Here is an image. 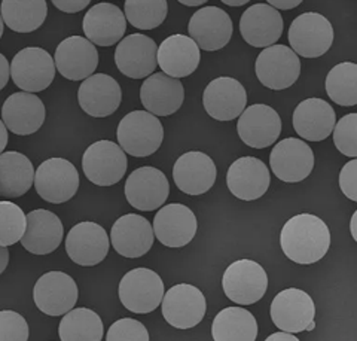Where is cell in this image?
<instances>
[{"label":"cell","instance_id":"cell-53","mask_svg":"<svg viewBox=\"0 0 357 341\" xmlns=\"http://www.w3.org/2000/svg\"><path fill=\"white\" fill-rule=\"evenodd\" d=\"M3 35V20H2V15H0V38H2Z\"/></svg>","mask_w":357,"mask_h":341},{"label":"cell","instance_id":"cell-6","mask_svg":"<svg viewBox=\"0 0 357 341\" xmlns=\"http://www.w3.org/2000/svg\"><path fill=\"white\" fill-rule=\"evenodd\" d=\"M33 183L42 200L61 204L73 199L77 192L79 173L70 161L64 158H50L38 167Z\"/></svg>","mask_w":357,"mask_h":341},{"label":"cell","instance_id":"cell-36","mask_svg":"<svg viewBox=\"0 0 357 341\" xmlns=\"http://www.w3.org/2000/svg\"><path fill=\"white\" fill-rule=\"evenodd\" d=\"M103 334L102 317L86 307L67 312L59 326L61 341H102Z\"/></svg>","mask_w":357,"mask_h":341},{"label":"cell","instance_id":"cell-13","mask_svg":"<svg viewBox=\"0 0 357 341\" xmlns=\"http://www.w3.org/2000/svg\"><path fill=\"white\" fill-rule=\"evenodd\" d=\"M270 166L273 173L283 182H303L314 169V153L304 140L287 137L273 148Z\"/></svg>","mask_w":357,"mask_h":341},{"label":"cell","instance_id":"cell-38","mask_svg":"<svg viewBox=\"0 0 357 341\" xmlns=\"http://www.w3.org/2000/svg\"><path fill=\"white\" fill-rule=\"evenodd\" d=\"M126 20L139 30L160 27L169 14L167 0H126Z\"/></svg>","mask_w":357,"mask_h":341},{"label":"cell","instance_id":"cell-1","mask_svg":"<svg viewBox=\"0 0 357 341\" xmlns=\"http://www.w3.org/2000/svg\"><path fill=\"white\" fill-rule=\"evenodd\" d=\"M280 245L284 255L301 266L320 261L331 248V231L316 215L301 213L283 225Z\"/></svg>","mask_w":357,"mask_h":341},{"label":"cell","instance_id":"cell-9","mask_svg":"<svg viewBox=\"0 0 357 341\" xmlns=\"http://www.w3.org/2000/svg\"><path fill=\"white\" fill-rule=\"evenodd\" d=\"M161 309L167 324L177 329H191L204 319L207 303L195 286L178 283L164 294Z\"/></svg>","mask_w":357,"mask_h":341},{"label":"cell","instance_id":"cell-29","mask_svg":"<svg viewBox=\"0 0 357 341\" xmlns=\"http://www.w3.org/2000/svg\"><path fill=\"white\" fill-rule=\"evenodd\" d=\"M26 231L20 241L27 252L35 255H48L59 249L64 228L57 215L45 209H36L26 215Z\"/></svg>","mask_w":357,"mask_h":341},{"label":"cell","instance_id":"cell-45","mask_svg":"<svg viewBox=\"0 0 357 341\" xmlns=\"http://www.w3.org/2000/svg\"><path fill=\"white\" fill-rule=\"evenodd\" d=\"M268 5L275 8V9H283V10H289L294 9L296 6H299L304 0H266Z\"/></svg>","mask_w":357,"mask_h":341},{"label":"cell","instance_id":"cell-46","mask_svg":"<svg viewBox=\"0 0 357 341\" xmlns=\"http://www.w3.org/2000/svg\"><path fill=\"white\" fill-rule=\"evenodd\" d=\"M9 63L6 60V57L3 56V54H0V91L3 90V88L6 86L8 81H9Z\"/></svg>","mask_w":357,"mask_h":341},{"label":"cell","instance_id":"cell-47","mask_svg":"<svg viewBox=\"0 0 357 341\" xmlns=\"http://www.w3.org/2000/svg\"><path fill=\"white\" fill-rule=\"evenodd\" d=\"M265 341H299V340L294 334H289V333H283L282 331V333L271 334Z\"/></svg>","mask_w":357,"mask_h":341},{"label":"cell","instance_id":"cell-40","mask_svg":"<svg viewBox=\"0 0 357 341\" xmlns=\"http://www.w3.org/2000/svg\"><path fill=\"white\" fill-rule=\"evenodd\" d=\"M333 143L345 157H357V114L342 116L333 127Z\"/></svg>","mask_w":357,"mask_h":341},{"label":"cell","instance_id":"cell-21","mask_svg":"<svg viewBox=\"0 0 357 341\" xmlns=\"http://www.w3.org/2000/svg\"><path fill=\"white\" fill-rule=\"evenodd\" d=\"M206 112L216 121H232L241 115L248 105V93L243 84L229 76L211 81L204 90Z\"/></svg>","mask_w":357,"mask_h":341},{"label":"cell","instance_id":"cell-17","mask_svg":"<svg viewBox=\"0 0 357 341\" xmlns=\"http://www.w3.org/2000/svg\"><path fill=\"white\" fill-rule=\"evenodd\" d=\"M156 51L158 47L152 38L134 33L121 39L115 50L118 70L131 79L148 78L156 69Z\"/></svg>","mask_w":357,"mask_h":341},{"label":"cell","instance_id":"cell-37","mask_svg":"<svg viewBox=\"0 0 357 341\" xmlns=\"http://www.w3.org/2000/svg\"><path fill=\"white\" fill-rule=\"evenodd\" d=\"M326 93L333 103L340 106L357 105V64L340 63L326 76Z\"/></svg>","mask_w":357,"mask_h":341},{"label":"cell","instance_id":"cell-43","mask_svg":"<svg viewBox=\"0 0 357 341\" xmlns=\"http://www.w3.org/2000/svg\"><path fill=\"white\" fill-rule=\"evenodd\" d=\"M340 186L342 194L351 202H357V160L353 158L341 169Z\"/></svg>","mask_w":357,"mask_h":341},{"label":"cell","instance_id":"cell-24","mask_svg":"<svg viewBox=\"0 0 357 341\" xmlns=\"http://www.w3.org/2000/svg\"><path fill=\"white\" fill-rule=\"evenodd\" d=\"M271 183L270 170L255 157H241L231 164L227 173V185L232 195L243 202L258 200Z\"/></svg>","mask_w":357,"mask_h":341},{"label":"cell","instance_id":"cell-18","mask_svg":"<svg viewBox=\"0 0 357 341\" xmlns=\"http://www.w3.org/2000/svg\"><path fill=\"white\" fill-rule=\"evenodd\" d=\"M237 133L250 148L264 149L271 146L282 133L280 115L268 105H252L241 112Z\"/></svg>","mask_w":357,"mask_h":341},{"label":"cell","instance_id":"cell-28","mask_svg":"<svg viewBox=\"0 0 357 341\" xmlns=\"http://www.w3.org/2000/svg\"><path fill=\"white\" fill-rule=\"evenodd\" d=\"M45 116H47L45 105L33 93H15L9 96L2 106V123L6 130L18 136L36 133L43 126Z\"/></svg>","mask_w":357,"mask_h":341},{"label":"cell","instance_id":"cell-41","mask_svg":"<svg viewBox=\"0 0 357 341\" xmlns=\"http://www.w3.org/2000/svg\"><path fill=\"white\" fill-rule=\"evenodd\" d=\"M106 341H149V333L136 319L124 317L109 328Z\"/></svg>","mask_w":357,"mask_h":341},{"label":"cell","instance_id":"cell-16","mask_svg":"<svg viewBox=\"0 0 357 341\" xmlns=\"http://www.w3.org/2000/svg\"><path fill=\"white\" fill-rule=\"evenodd\" d=\"M232 29L231 17L218 6L198 9L188 24L189 38L203 51L225 48L232 38Z\"/></svg>","mask_w":357,"mask_h":341},{"label":"cell","instance_id":"cell-48","mask_svg":"<svg viewBox=\"0 0 357 341\" xmlns=\"http://www.w3.org/2000/svg\"><path fill=\"white\" fill-rule=\"evenodd\" d=\"M9 264V250L8 248L0 246V274H2Z\"/></svg>","mask_w":357,"mask_h":341},{"label":"cell","instance_id":"cell-39","mask_svg":"<svg viewBox=\"0 0 357 341\" xmlns=\"http://www.w3.org/2000/svg\"><path fill=\"white\" fill-rule=\"evenodd\" d=\"M26 224V215L18 204L0 202V246L8 248L20 241Z\"/></svg>","mask_w":357,"mask_h":341},{"label":"cell","instance_id":"cell-5","mask_svg":"<svg viewBox=\"0 0 357 341\" xmlns=\"http://www.w3.org/2000/svg\"><path fill=\"white\" fill-rule=\"evenodd\" d=\"M128 161L126 152L118 143L98 140L89 145L82 157V170L89 182L97 186L118 183L127 172Z\"/></svg>","mask_w":357,"mask_h":341},{"label":"cell","instance_id":"cell-2","mask_svg":"<svg viewBox=\"0 0 357 341\" xmlns=\"http://www.w3.org/2000/svg\"><path fill=\"white\" fill-rule=\"evenodd\" d=\"M116 137L121 149L128 156L144 158L162 145L164 128L158 116L146 111H132L121 119Z\"/></svg>","mask_w":357,"mask_h":341},{"label":"cell","instance_id":"cell-23","mask_svg":"<svg viewBox=\"0 0 357 341\" xmlns=\"http://www.w3.org/2000/svg\"><path fill=\"white\" fill-rule=\"evenodd\" d=\"M218 170L213 160L199 151L186 152L177 158L173 167V179L178 190L188 195H201L211 190Z\"/></svg>","mask_w":357,"mask_h":341},{"label":"cell","instance_id":"cell-15","mask_svg":"<svg viewBox=\"0 0 357 341\" xmlns=\"http://www.w3.org/2000/svg\"><path fill=\"white\" fill-rule=\"evenodd\" d=\"M198 222L194 212L185 204L172 203L161 207L153 218V236L167 248H183L197 234Z\"/></svg>","mask_w":357,"mask_h":341},{"label":"cell","instance_id":"cell-34","mask_svg":"<svg viewBox=\"0 0 357 341\" xmlns=\"http://www.w3.org/2000/svg\"><path fill=\"white\" fill-rule=\"evenodd\" d=\"M211 335L215 341H256L258 324L249 310L227 307L213 319Z\"/></svg>","mask_w":357,"mask_h":341},{"label":"cell","instance_id":"cell-30","mask_svg":"<svg viewBox=\"0 0 357 341\" xmlns=\"http://www.w3.org/2000/svg\"><path fill=\"white\" fill-rule=\"evenodd\" d=\"M86 39L98 47H112L126 35L127 20L122 10L112 3H97L82 21Z\"/></svg>","mask_w":357,"mask_h":341},{"label":"cell","instance_id":"cell-33","mask_svg":"<svg viewBox=\"0 0 357 341\" xmlns=\"http://www.w3.org/2000/svg\"><path fill=\"white\" fill-rule=\"evenodd\" d=\"M35 167L24 153L9 151L0 153V195L17 199L24 195L33 185Z\"/></svg>","mask_w":357,"mask_h":341},{"label":"cell","instance_id":"cell-4","mask_svg":"<svg viewBox=\"0 0 357 341\" xmlns=\"http://www.w3.org/2000/svg\"><path fill=\"white\" fill-rule=\"evenodd\" d=\"M333 27L326 17L304 13L289 27V43L296 56L317 59L325 56L333 43Z\"/></svg>","mask_w":357,"mask_h":341},{"label":"cell","instance_id":"cell-12","mask_svg":"<svg viewBox=\"0 0 357 341\" xmlns=\"http://www.w3.org/2000/svg\"><path fill=\"white\" fill-rule=\"evenodd\" d=\"M270 313L278 329L283 333L298 334L307 331V326L314 321L316 305L305 291L289 288L275 295Z\"/></svg>","mask_w":357,"mask_h":341},{"label":"cell","instance_id":"cell-31","mask_svg":"<svg viewBox=\"0 0 357 341\" xmlns=\"http://www.w3.org/2000/svg\"><path fill=\"white\" fill-rule=\"evenodd\" d=\"M201 59V50L197 43L185 35H173L164 39L156 51V63L162 73L181 79L192 75Z\"/></svg>","mask_w":357,"mask_h":341},{"label":"cell","instance_id":"cell-3","mask_svg":"<svg viewBox=\"0 0 357 341\" xmlns=\"http://www.w3.org/2000/svg\"><path fill=\"white\" fill-rule=\"evenodd\" d=\"M165 294L162 279L149 268H134L119 282L118 295L128 312L146 315L153 312Z\"/></svg>","mask_w":357,"mask_h":341},{"label":"cell","instance_id":"cell-10","mask_svg":"<svg viewBox=\"0 0 357 341\" xmlns=\"http://www.w3.org/2000/svg\"><path fill=\"white\" fill-rule=\"evenodd\" d=\"M9 73L20 90L39 93L47 90L55 78L54 59L42 48H24L13 59Z\"/></svg>","mask_w":357,"mask_h":341},{"label":"cell","instance_id":"cell-7","mask_svg":"<svg viewBox=\"0 0 357 341\" xmlns=\"http://www.w3.org/2000/svg\"><path fill=\"white\" fill-rule=\"evenodd\" d=\"M223 292L238 305L258 303L268 289V276L262 266L252 259L232 262L223 273Z\"/></svg>","mask_w":357,"mask_h":341},{"label":"cell","instance_id":"cell-14","mask_svg":"<svg viewBox=\"0 0 357 341\" xmlns=\"http://www.w3.org/2000/svg\"><path fill=\"white\" fill-rule=\"evenodd\" d=\"M170 183L165 174L151 166L134 170L126 182V199L137 211L152 212L169 199Z\"/></svg>","mask_w":357,"mask_h":341},{"label":"cell","instance_id":"cell-27","mask_svg":"<svg viewBox=\"0 0 357 341\" xmlns=\"http://www.w3.org/2000/svg\"><path fill=\"white\" fill-rule=\"evenodd\" d=\"M240 31L250 47H271L283 35V18L275 8L256 3L244 10L240 20Z\"/></svg>","mask_w":357,"mask_h":341},{"label":"cell","instance_id":"cell-22","mask_svg":"<svg viewBox=\"0 0 357 341\" xmlns=\"http://www.w3.org/2000/svg\"><path fill=\"white\" fill-rule=\"evenodd\" d=\"M140 100L146 112L155 116H170L182 107L185 88L181 79L162 72L152 73L140 86Z\"/></svg>","mask_w":357,"mask_h":341},{"label":"cell","instance_id":"cell-49","mask_svg":"<svg viewBox=\"0 0 357 341\" xmlns=\"http://www.w3.org/2000/svg\"><path fill=\"white\" fill-rule=\"evenodd\" d=\"M8 130L5 127V124L2 123V119H0V153H2L8 145Z\"/></svg>","mask_w":357,"mask_h":341},{"label":"cell","instance_id":"cell-8","mask_svg":"<svg viewBox=\"0 0 357 341\" xmlns=\"http://www.w3.org/2000/svg\"><path fill=\"white\" fill-rule=\"evenodd\" d=\"M255 70L264 86L273 91H282L299 79L301 61L292 48L274 43L259 54Z\"/></svg>","mask_w":357,"mask_h":341},{"label":"cell","instance_id":"cell-44","mask_svg":"<svg viewBox=\"0 0 357 341\" xmlns=\"http://www.w3.org/2000/svg\"><path fill=\"white\" fill-rule=\"evenodd\" d=\"M51 2L55 8L63 10L66 14H76L81 13V10H84L91 3V0H51Z\"/></svg>","mask_w":357,"mask_h":341},{"label":"cell","instance_id":"cell-26","mask_svg":"<svg viewBox=\"0 0 357 341\" xmlns=\"http://www.w3.org/2000/svg\"><path fill=\"white\" fill-rule=\"evenodd\" d=\"M153 229L146 218L127 213L116 219L110 231L112 246L124 258L146 255L153 245Z\"/></svg>","mask_w":357,"mask_h":341},{"label":"cell","instance_id":"cell-52","mask_svg":"<svg viewBox=\"0 0 357 341\" xmlns=\"http://www.w3.org/2000/svg\"><path fill=\"white\" fill-rule=\"evenodd\" d=\"M356 219H357V212H354L353 218H351V234H353V238L357 240V234H356Z\"/></svg>","mask_w":357,"mask_h":341},{"label":"cell","instance_id":"cell-51","mask_svg":"<svg viewBox=\"0 0 357 341\" xmlns=\"http://www.w3.org/2000/svg\"><path fill=\"white\" fill-rule=\"evenodd\" d=\"M220 2L228 5V6H243L245 3H249L250 0H220Z\"/></svg>","mask_w":357,"mask_h":341},{"label":"cell","instance_id":"cell-25","mask_svg":"<svg viewBox=\"0 0 357 341\" xmlns=\"http://www.w3.org/2000/svg\"><path fill=\"white\" fill-rule=\"evenodd\" d=\"M77 102L85 114L106 118L116 112L122 102L119 84L106 73H96L82 81L77 91Z\"/></svg>","mask_w":357,"mask_h":341},{"label":"cell","instance_id":"cell-32","mask_svg":"<svg viewBox=\"0 0 357 341\" xmlns=\"http://www.w3.org/2000/svg\"><path fill=\"white\" fill-rule=\"evenodd\" d=\"M337 124V114L323 98H307L294 112V128L305 140L321 142L328 139Z\"/></svg>","mask_w":357,"mask_h":341},{"label":"cell","instance_id":"cell-50","mask_svg":"<svg viewBox=\"0 0 357 341\" xmlns=\"http://www.w3.org/2000/svg\"><path fill=\"white\" fill-rule=\"evenodd\" d=\"M177 2L185 5V6H201V5L207 3L208 0H177Z\"/></svg>","mask_w":357,"mask_h":341},{"label":"cell","instance_id":"cell-54","mask_svg":"<svg viewBox=\"0 0 357 341\" xmlns=\"http://www.w3.org/2000/svg\"><path fill=\"white\" fill-rule=\"evenodd\" d=\"M316 328V324H314V321H312L308 326H307V331H312V329H314Z\"/></svg>","mask_w":357,"mask_h":341},{"label":"cell","instance_id":"cell-42","mask_svg":"<svg viewBox=\"0 0 357 341\" xmlns=\"http://www.w3.org/2000/svg\"><path fill=\"white\" fill-rule=\"evenodd\" d=\"M29 325L14 310L0 312V341H29Z\"/></svg>","mask_w":357,"mask_h":341},{"label":"cell","instance_id":"cell-20","mask_svg":"<svg viewBox=\"0 0 357 341\" xmlns=\"http://www.w3.org/2000/svg\"><path fill=\"white\" fill-rule=\"evenodd\" d=\"M55 69L69 81H84L94 75L98 66L96 45L82 36L64 39L55 50Z\"/></svg>","mask_w":357,"mask_h":341},{"label":"cell","instance_id":"cell-35","mask_svg":"<svg viewBox=\"0 0 357 341\" xmlns=\"http://www.w3.org/2000/svg\"><path fill=\"white\" fill-rule=\"evenodd\" d=\"M0 15L13 31L31 33L47 20V0H2Z\"/></svg>","mask_w":357,"mask_h":341},{"label":"cell","instance_id":"cell-19","mask_svg":"<svg viewBox=\"0 0 357 341\" xmlns=\"http://www.w3.org/2000/svg\"><path fill=\"white\" fill-rule=\"evenodd\" d=\"M109 237L103 227L96 222H79L66 237V252L69 258L82 267H94L103 262L109 252Z\"/></svg>","mask_w":357,"mask_h":341},{"label":"cell","instance_id":"cell-11","mask_svg":"<svg viewBox=\"0 0 357 341\" xmlns=\"http://www.w3.org/2000/svg\"><path fill=\"white\" fill-rule=\"evenodd\" d=\"M76 282L63 271L42 274L33 288V300L38 309L48 316H63L77 303Z\"/></svg>","mask_w":357,"mask_h":341}]
</instances>
